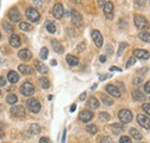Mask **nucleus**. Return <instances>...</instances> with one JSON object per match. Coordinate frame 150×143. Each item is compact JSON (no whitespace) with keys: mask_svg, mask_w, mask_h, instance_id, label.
I'll list each match as a JSON object with an SVG mask.
<instances>
[{"mask_svg":"<svg viewBox=\"0 0 150 143\" xmlns=\"http://www.w3.org/2000/svg\"><path fill=\"white\" fill-rule=\"evenodd\" d=\"M20 91H21V93L23 95V96H27V97H29V96H31L34 92H35V87H34V84H31L30 82H24L21 87H20Z\"/></svg>","mask_w":150,"mask_h":143,"instance_id":"nucleus-1","label":"nucleus"},{"mask_svg":"<svg viewBox=\"0 0 150 143\" xmlns=\"http://www.w3.org/2000/svg\"><path fill=\"white\" fill-rule=\"evenodd\" d=\"M118 117H119V119H120V121H121L122 124H128V122H131L132 119H133L132 112L129 110H126V108L120 110Z\"/></svg>","mask_w":150,"mask_h":143,"instance_id":"nucleus-2","label":"nucleus"},{"mask_svg":"<svg viewBox=\"0 0 150 143\" xmlns=\"http://www.w3.org/2000/svg\"><path fill=\"white\" fill-rule=\"evenodd\" d=\"M25 16L28 20H30L31 22H37L38 20L40 18V14L38 13V11L34 7H29L25 11Z\"/></svg>","mask_w":150,"mask_h":143,"instance_id":"nucleus-3","label":"nucleus"},{"mask_svg":"<svg viewBox=\"0 0 150 143\" xmlns=\"http://www.w3.org/2000/svg\"><path fill=\"white\" fill-rule=\"evenodd\" d=\"M134 23H135L137 29H146L149 25L148 20L144 16H142V15H135L134 16Z\"/></svg>","mask_w":150,"mask_h":143,"instance_id":"nucleus-4","label":"nucleus"},{"mask_svg":"<svg viewBox=\"0 0 150 143\" xmlns=\"http://www.w3.org/2000/svg\"><path fill=\"white\" fill-rule=\"evenodd\" d=\"M27 107L30 112L33 113H38L40 111V103L38 102L36 98H30L27 101Z\"/></svg>","mask_w":150,"mask_h":143,"instance_id":"nucleus-5","label":"nucleus"},{"mask_svg":"<svg viewBox=\"0 0 150 143\" xmlns=\"http://www.w3.org/2000/svg\"><path fill=\"white\" fill-rule=\"evenodd\" d=\"M11 114L13 115V117H15V118H24V115H25V110H24V107L21 106V105H14V106L11 108Z\"/></svg>","mask_w":150,"mask_h":143,"instance_id":"nucleus-6","label":"nucleus"},{"mask_svg":"<svg viewBox=\"0 0 150 143\" xmlns=\"http://www.w3.org/2000/svg\"><path fill=\"white\" fill-rule=\"evenodd\" d=\"M71 16H72V22H73V24H74L75 27L81 28L83 25V18H82L81 14L79 12H76V11L73 9L71 12Z\"/></svg>","mask_w":150,"mask_h":143,"instance_id":"nucleus-7","label":"nucleus"},{"mask_svg":"<svg viewBox=\"0 0 150 143\" xmlns=\"http://www.w3.org/2000/svg\"><path fill=\"white\" fill-rule=\"evenodd\" d=\"M103 11L105 14V18L108 20H112L113 18V4L111 1H106L105 5L103 6Z\"/></svg>","mask_w":150,"mask_h":143,"instance_id":"nucleus-8","label":"nucleus"},{"mask_svg":"<svg viewBox=\"0 0 150 143\" xmlns=\"http://www.w3.org/2000/svg\"><path fill=\"white\" fill-rule=\"evenodd\" d=\"M94 117V113L91 111H88V110H84V111H81L80 114H79V119L82 121V122H88L93 119Z\"/></svg>","mask_w":150,"mask_h":143,"instance_id":"nucleus-9","label":"nucleus"},{"mask_svg":"<svg viewBox=\"0 0 150 143\" xmlns=\"http://www.w3.org/2000/svg\"><path fill=\"white\" fill-rule=\"evenodd\" d=\"M133 55H134V58L136 59H143V60H146V59H149L150 57V53L147 51V50H141V49H136V50H134L133 51Z\"/></svg>","mask_w":150,"mask_h":143,"instance_id":"nucleus-10","label":"nucleus"},{"mask_svg":"<svg viewBox=\"0 0 150 143\" xmlns=\"http://www.w3.org/2000/svg\"><path fill=\"white\" fill-rule=\"evenodd\" d=\"M136 120H137L139 125L141 126V127H143V128H146V129H149L150 128V120H149V118H147L146 115H143V114H137Z\"/></svg>","mask_w":150,"mask_h":143,"instance_id":"nucleus-11","label":"nucleus"},{"mask_svg":"<svg viewBox=\"0 0 150 143\" xmlns=\"http://www.w3.org/2000/svg\"><path fill=\"white\" fill-rule=\"evenodd\" d=\"M91 37L94 39L96 46L97 47H102V45H103V36H102V34L98 30H93L91 31Z\"/></svg>","mask_w":150,"mask_h":143,"instance_id":"nucleus-12","label":"nucleus"},{"mask_svg":"<svg viewBox=\"0 0 150 143\" xmlns=\"http://www.w3.org/2000/svg\"><path fill=\"white\" fill-rule=\"evenodd\" d=\"M8 18L12 22L16 23V22H20L21 20V14L20 12L18 11V8H12L9 12H8Z\"/></svg>","mask_w":150,"mask_h":143,"instance_id":"nucleus-13","label":"nucleus"},{"mask_svg":"<svg viewBox=\"0 0 150 143\" xmlns=\"http://www.w3.org/2000/svg\"><path fill=\"white\" fill-rule=\"evenodd\" d=\"M53 16L57 18V20H60V18L64 16V7L61 4H56L54 7H53Z\"/></svg>","mask_w":150,"mask_h":143,"instance_id":"nucleus-14","label":"nucleus"},{"mask_svg":"<svg viewBox=\"0 0 150 143\" xmlns=\"http://www.w3.org/2000/svg\"><path fill=\"white\" fill-rule=\"evenodd\" d=\"M105 90L108 91V93H110V95H111V96H113V97L119 98V97L121 96L120 90L118 89L115 86H113V84H108V86L105 87Z\"/></svg>","mask_w":150,"mask_h":143,"instance_id":"nucleus-15","label":"nucleus"},{"mask_svg":"<svg viewBox=\"0 0 150 143\" xmlns=\"http://www.w3.org/2000/svg\"><path fill=\"white\" fill-rule=\"evenodd\" d=\"M18 55H19L20 59H21V60H23V61H29V60L31 59V57H33L31 52H30L28 49H23V50L19 51Z\"/></svg>","mask_w":150,"mask_h":143,"instance_id":"nucleus-16","label":"nucleus"},{"mask_svg":"<svg viewBox=\"0 0 150 143\" xmlns=\"http://www.w3.org/2000/svg\"><path fill=\"white\" fill-rule=\"evenodd\" d=\"M9 44H11V46L12 47H20V45H21V38H20V36L18 35H12L9 37Z\"/></svg>","mask_w":150,"mask_h":143,"instance_id":"nucleus-17","label":"nucleus"},{"mask_svg":"<svg viewBox=\"0 0 150 143\" xmlns=\"http://www.w3.org/2000/svg\"><path fill=\"white\" fill-rule=\"evenodd\" d=\"M132 97H133V99H134L135 102H143V101L146 99L144 95H143L140 90H134V91L132 92Z\"/></svg>","mask_w":150,"mask_h":143,"instance_id":"nucleus-18","label":"nucleus"},{"mask_svg":"<svg viewBox=\"0 0 150 143\" xmlns=\"http://www.w3.org/2000/svg\"><path fill=\"white\" fill-rule=\"evenodd\" d=\"M35 67H36V69H37L40 74H46V73L49 72V68H47L43 62H40V61H38V60L35 61Z\"/></svg>","mask_w":150,"mask_h":143,"instance_id":"nucleus-19","label":"nucleus"},{"mask_svg":"<svg viewBox=\"0 0 150 143\" xmlns=\"http://www.w3.org/2000/svg\"><path fill=\"white\" fill-rule=\"evenodd\" d=\"M19 75H18V73L14 71H11L9 73H8V75H7V80L11 82V83H16L18 81H19Z\"/></svg>","mask_w":150,"mask_h":143,"instance_id":"nucleus-20","label":"nucleus"},{"mask_svg":"<svg viewBox=\"0 0 150 143\" xmlns=\"http://www.w3.org/2000/svg\"><path fill=\"white\" fill-rule=\"evenodd\" d=\"M19 71L23 74H34L35 69L31 67V66H28V65H20L19 66Z\"/></svg>","mask_w":150,"mask_h":143,"instance_id":"nucleus-21","label":"nucleus"},{"mask_svg":"<svg viewBox=\"0 0 150 143\" xmlns=\"http://www.w3.org/2000/svg\"><path fill=\"white\" fill-rule=\"evenodd\" d=\"M51 44H52L53 50L56 51L57 53H62V52H64V47H62V45H61L57 39H52V40H51Z\"/></svg>","mask_w":150,"mask_h":143,"instance_id":"nucleus-22","label":"nucleus"},{"mask_svg":"<svg viewBox=\"0 0 150 143\" xmlns=\"http://www.w3.org/2000/svg\"><path fill=\"white\" fill-rule=\"evenodd\" d=\"M66 61H67V64H68L69 66H76V65L79 64V58L72 55V54H68V55L66 57Z\"/></svg>","mask_w":150,"mask_h":143,"instance_id":"nucleus-23","label":"nucleus"},{"mask_svg":"<svg viewBox=\"0 0 150 143\" xmlns=\"http://www.w3.org/2000/svg\"><path fill=\"white\" fill-rule=\"evenodd\" d=\"M38 84L43 88V89H49L50 88V81L46 77H40L38 79Z\"/></svg>","mask_w":150,"mask_h":143,"instance_id":"nucleus-24","label":"nucleus"},{"mask_svg":"<svg viewBox=\"0 0 150 143\" xmlns=\"http://www.w3.org/2000/svg\"><path fill=\"white\" fill-rule=\"evenodd\" d=\"M129 133H131L132 137H133L134 140H137V141L142 140V134H141L137 129H135V128H131V129H129Z\"/></svg>","mask_w":150,"mask_h":143,"instance_id":"nucleus-25","label":"nucleus"},{"mask_svg":"<svg viewBox=\"0 0 150 143\" xmlns=\"http://www.w3.org/2000/svg\"><path fill=\"white\" fill-rule=\"evenodd\" d=\"M88 106L91 107L93 110L98 108V106H99V102H98V99H97L96 97H90L89 101H88Z\"/></svg>","mask_w":150,"mask_h":143,"instance_id":"nucleus-26","label":"nucleus"},{"mask_svg":"<svg viewBox=\"0 0 150 143\" xmlns=\"http://www.w3.org/2000/svg\"><path fill=\"white\" fill-rule=\"evenodd\" d=\"M111 129L114 134H120L121 132H124V125L122 124H113L111 125Z\"/></svg>","mask_w":150,"mask_h":143,"instance_id":"nucleus-27","label":"nucleus"},{"mask_svg":"<svg viewBox=\"0 0 150 143\" xmlns=\"http://www.w3.org/2000/svg\"><path fill=\"white\" fill-rule=\"evenodd\" d=\"M6 101H7V103H8V104L14 105V104L18 102V97H16V95H15V93H8V95H7Z\"/></svg>","mask_w":150,"mask_h":143,"instance_id":"nucleus-28","label":"nucleus"},{"mask_svg":"<svg viewBox=\"0 0 150 143\" xmlns=\"http://www.w3.org/2000/svg\"><path fill=\"white\" fill-rule=\"evenodd\" d=\"M40 132V127L37 124H33V125L29 127V133L33 134V135H37Z\"/></svg>","mask_w":150,"mask_h":143,"instance_id":"nucleus-29","label":"nucleus"},{"mask_svg":"<svg viewBox=\"0 0 150 143\" xmlns=\"http://www.w3.org/2000/svg\"><path fill=\"white\" fill-rule=\"evenodd\" d=\"M20 29L22 31H30V30H33V27H31V24H29L27 22H21L20 23Z\"/></svg>","mask_w":150,"mask_h":143,"instance_id":"nucleus-30","label":"nucleus"},{"mask_svg":"<svg viewBox=\"0 0 150 143\" xmlns=\"http://www.w3.org/2000/svg\"><path fill=\"white\" fill-rule=\"evenodd\" d=\"M46 30L50 33V34H54L57 31V27L53 22H47L46 23Z\"/></svg>","mask_w":150,"mask_h":143,"instance_id":"nucleus-31","label":"nucleus"},{"mask_svg":"<svg viewBox=\"0 0 150 143\" xmlns=\"http://www.w3.org/2000/svg\"><path fill=\"white\" fill-rule=\"evenodd\" d=\"M139 37H140L141 40H143V42H146V43H150V33H148V31L141 33V34L139 35Z\"/></svg>","mask_w":150,"mask_h":143,"instance_id":"nucleus-32","label":"nucleus"},{"mask_svg":"<svg viewBox=\"0 0 150 143\" xmlns=\"http://www.w3.org/2000/svg\"><path fill=\"white\" fill-rule=\"evenodd\" d=\"M102 101H103V103H104L105 105H108V106H110V105L113 104L112 98H111L109 95H103V96H102Z\"/></svg>","mask_w":150,"mask_h":143,"instance_id":"nucleus-33","label":"nucleus"},{"mask_svg":"<svg viewBox=\"0 0 150 143\" xmlns=\"http://www.w3.org/2000/svg\"><path fill=\"white\" fill-rule=\"evenodd\" d=\"M98 118H99V120H100V121L106 122V121H109V120H110V114H109V113H106V112H100V113H99V115H98Z\"/></svg>","mask_w":150,"mask_h":143,"instance_id":"nucleus-34","label":"nucleus"},{"mask_svg":"<svg viewBox=\"0 0 150 143\" xmlns=\"http://www.w3.org/2000/svg\"><path fill=\"white\" fill-rule=\"evenodd\" d=\"M86 130H87L89 134H96L97 130H98V128H97V126L96 125H89V126H87Z\"/></svg>","mask_w":150,"mask_h":143,"instance_id":"nucleus-35","label":"nucleus"},{"mask_svg":"<svg viewBox=\"0 0 150 143\" xmlns=\"http://www.w3.org/2000/svg\"><path fill=\"white\" fill-rule=\"evenodd\" d=\"M2 27L6 29L7 33H13L14 31V27L12 24H9L8 22H2Z\"/></svg>","mask_w":150,"mask_h":143,"instance_id":"nucleus-36","label":"nucleus"},{"mask_svg":"<svg viewBox=\"0 0 150 143\" xmlns=\"http://www.w3.org/2000/svg\"><path fill=\"white\" fill-rule=\"evenodd\" d=\"M142 82H143V77L142 76H135L134 79H133V84L134 86H141L142 84Z\"/></svg>","mask_w":150,"mask_h":143,"instance_id":"nucleus-37","label":"nucleus"},{"mask_svg":"<svg viewBox=\"0 0 150 143\" xmlns=\"http://www.w3.org/2000/svg\"><path fill=\"white\" fill-rule=\"evenodd\" d=\"M39 55H40V58H42L43 60H45V59L47 58V55H49V50H47V47H42Z\"/></svg>","mask_w":150,"mask_h":143,"instance_id":"nucleus-38","label":"nucleus"},{"mask_svg":"<svg viewBox=\"0 0 150 143\" xmlns=\"http://www.w3.org/2000/svg\"><path fill=\"white\" fill-rule=\"evenodd\" d=\"M127 47V43H120V45H119V50H118V57H120L122 52H124V50Z\"/></svg>","mask_w":150,"mask_h":143,"instance_id":"nucleus-39","label":"nucleus"},{"mask_svg":"<svg viewBox=\"0 0 150 143\" xmlns=\"http://www.w3.org/2000/svg\"><path fill=\"white\" fill-rule=\"evenodd\" d=\"M135 62H136V59H135L134 57H131V58H129V60H128V61H127V64H126V67H127V68H128V67H131V66H133Z\"/></svg>","mask_w":150,"mask_h":143,"instance_id":"nucleus-40","label":"nucleus"},{"mask_svg":"<svg viewBox=\"0 0 150 143\" xmlns=\"http://www.w3.org/2000/svg\"><path fill=\"white\" fill-rule=\"evenodd\" d=\"M100 143H112V139L110 136H103L100 139Z\"/></svg>","mask_w":150,"mask_h":143,"instance_id":"nucleus-41","label":"nucleus"},{"mask_svg":"<svg viewBox=\"0 0 150 143\" xmlns=\"http://www.w3.org/2000/svg\"><path fill=\"white\" fill-rule=\"evenodd\" d=\"M120 143H132V140L128 136H121L120 137Z\"/></svg>","mask_w":150,"mask_h":143,"instance_id":"nucleus-42","label":"nucleus"},{"mask_svg":"<svg viewBox=\"0 0 150 143\" xmlns=\"http://www.w3.org/2000/svg\"><path fill=\"white\" fill-rule=\"evenodd\" d=\"M142 110H143L144 112H147V113L150 115V104H148V103H144V104L142 105Z\"/></svg>","mask_w":150,"mask_h":143,"instance_id":"nucleus-43","label":"nucleus"},{"mask_svg":"<svg viewBox=\"0 0 150 143\" xmlns=\"http://www.w3.org/2000/svg\"><path fill=\"white\" fill-rule=\"evenodd\" d=\"M7 84V80L5 79V76H0V87H5Z\"/></svg>","mask_w":150,"mask_h":143,"instance_id":"nucleus-44","label":"nucleus"},{"mask_svg":"<svg viewBox=\"0 0 150 143\" xmlns=\"http://www.w3.org/2000/svg\"><path fill=\"white\" fill-rule=\"evenodd\" d=\"M84 49H86V43H81V44L77 45V51L81 52V51H83Z\"/></svg>","mask_w":150,"mask_h":143,"instance_id":"nucleus-45","label":"nucleus"},{"mask_svg":"<svg viewBox=\"0 0 150 143\" xmlns=\"http://www.w3.org/2000/svg\"><path fill=\"white\" fill-rule=\"evenodd\" d=\"M144 91H146L147 93H150V81L144 84Z\"/></svg>","mask_w":150,"mask_h":143,"instance_id":"nucleus-46","label":"nucleus"},{"mask_svg":"<svg viewBox=\"0 0 150 143\" xmlns=\"http://www.w3.org/2000/svg\"><path fill=\"white\" fill-rule=\"evenodd\" d=\"M39 143H52L50 141V139H47V137H42L40 140H39Z\"/></svg>","mask_w":150,"mask_h":143,"instance_id":"nucleus-47","label":"nucleus"},{"mask_svg":"<svg viewBox=\"0 0 150 143\" xmlns=\"http://www.w3.org/2000/svg\"><path fill=\"white\" fill-rule=\"evenodd\" d=\"M86 97H87V92H82V95L80 96V99H81V101H84Z\"/></svg>","mask_w":150,"mask_h":143,"instance_id":"nucleus-48","label":"nucleus"},{"mask_svg":"<svg viewBox=\"0 0 150 143\" xmlns=\"http://www.w3.org/2000/svg\"><path fill=\"white\" fill-rule=\"evenodd\" d=\"M109 77H111V75H104V76H100L99 80H100V81H104L105 79H109Z\"/></svg>","mask_w":150,"mask_h":143,"instance_id":"nucleus-49","label":"nucleus"},{"mask_svg":"<svg viewBox=\"0 0 150 143\" xmlns=\"http://www.w3.org/2000/svg\"><path fill=\"white\" fill-rule=\"evenodd\" d=\"M65 137H66V129H64V133H62V140H61V143H65Z\"/></svg>","mask_w":150,"mask_h":143,"instance_id":"nucleus-50","label":"nucleus"},{"mask_svg":"<svg viewBox=\"0 0 150 143\" xmlns=\"http://www.w3.org/2000/svg\"><path fill=\"white\" fill-rule=\"evenodd\" d=\"M110 71H111V72H114V71L121 72V69H120V68H118V67H111V68H110Z\"/></svg>","mask_w":150,"mask_h":143,"instance_id":"nucleus-51","label":"nucleus"},{"mask_svg":"<svg viewBox=\"0 0 150 143\" xmlns=\"http://www.w3.org/2000/svg\"><path fill=\"white\" fill-rule=\"evenodd\" d=\"M118 87L121 89V91H124V90H125V88H124V86H122V83H121V82H119V83H118ZM118 87H117V88H118ZM121 91H120V92H121Z\"/></svg>","mask_w":150,"mask_h":143,"instance_id":"nucleus-52","label":"nucleus"},{"mask_svg":"<svg viewBox=\"0 0 150 143\" xmlns=\"http://www.w3.org/2000/svg\"><path fill=\"white\" fill-rule=\"evenodd\" d=\"M108 52H109V53H112L113 52L112 46H111V45H108Z\"/></svg>","mask_w":150,"mask_h":143,"instance_id":"nucleus-53","label":"nucleus"},{"mask_svg":"<svg viewBox=\"0 0 150 143\" xmlns=\"http://www.w3.org/2000/svg\"><path fill=\"white\" fill-rule=\"evenodd\" d=\"M146 2L143 1V0H141V1H136V5H140V6H143Z\"/></svg>","mask_w":150,"mask_h":143,"instance_id":"nucleus-54","label":"nucleus"},{"mask_svg":"<svg viewBox=\"0 0 150 143\" xmlns=\"http://www.w3.org/2000/svg\"><path fill=\"white\" fill-rule=\"evenodd\" d=\"M105 2H106V1H104V0H100V1H99V2H98V5H99V6H102V7H103V6H104V5H105Z\"/></svg>","mask_w":150,"mask_h":143,"instance_id":"nucleus-55","label":"nucleus"},{"mask_svg":"<svg viewBox=\"0 0 150 143\" xmlns=\"http://www.w3.org/2000/svg\"><path fill=\"white\" fill-rule=\"evenodd\" d=\"M75 110H76V105H75V104H73V105L71 106V112H74Z\"/></svg>","mask_w":150,"mask_h":143,"instance_id":"nucleus-56","label":"nucleus"},{"mask_svg":"<svg viewBox=\"0 0 150 143\" xmlns=\"http://www.w3.org/2000/svg\"><path fill=\"white\" fill-rule=\"evenodd\" d=\"M100 61H102V62H105V61H106L105 55H102V57H100Z\"/></svg>","mask_w":150,"mask_h":143,"instance_id":"nucleus-57","label":"nucleus"},{"mask_svg":"<svg viewBox=\"0 0 150 143\" xmlns=\"http://www.w3.org/2000/svg\"><path fill=\"white\" fill-rule=\"evenodd\" d=\"M51 64H52L53 66H56V65H57V61H56V60H52V61H51Z\"/></svg>","mask_w":150,"mask_h":143,"instance_id":"nucleus-58","label":"nucleus"},{"mask_svg":"<svg viewBox=\"0 0 150 143\" xmlns=\"http://www.w3.org/2000/svg\"><path fill=\"white\" fill-rule=\"evenodd\" d=\"M0 39H1V33H0Z\"/></svg>","mask_w":150,"mask_h":143,"instance_id":"nucleus-59","label":"nucleus"},{"mask_svg":"<svg viewBox=\"0 0 150 143\" xmlns=\"http://www.w3.org/2000/svg\"><path fill=\"white\" fill-rule=\"evenodd\" d=\"M0 111H1V105H0Z\"/></svg>","mask_w":150,"mask_h":143,"instance_id":"nucleus-60","label":"nucleus"},{"mask_svg":"<svg viewBox=\"0 0 150 143\" xmlns=\"http://www.w3.org/2000/svg\"><path fill=\"white\" fill-rule=\"evenodd\" d=\"M0 95H1V90H0Z\"/></svg>","mask_w":150,"mask_h":143,"instance_id":"nucleus-61","label":"nucleus"},{"mask_svg":"<svg viewBox=\"0 0 150 143\" xmlns=\"http://www.w3.org/2000/svg\"><path fill=\"white\" fill-rule=\"evenodd\" d=\"M0 136H1V134H0Z\"/></svg>","mask_w":150,"mask_h":143,"instance_id":"nucleus-62","label":"nucleus"}]
</instances>
